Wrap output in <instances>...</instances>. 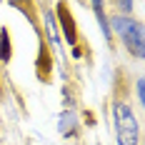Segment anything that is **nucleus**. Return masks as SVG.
Segmentation results:
<instances>
[{"label":"nucleus","mask_w":145,"mask_h":145,"mask_svg":"<svg viewBox=\"0 0 145 145\" xmlns=\"http://www.w3.org/2000/svg\"><path fill=\"white\" fill-rule=\"evenodd\" d=\"M90 8L95 10V20H98V25H100V33L105 40H110L113 38V30H110V23H108V15H105V3H90Z\"/></svg>","instance_id":"6"},{"label":"nucleus","mask_w":145,"mask_h":145,"mask_svg":"<svg viewBox=\"0 0 145 145\" xmlns=\"http://www.w3.org/2000/svg\"><path fill=\"white\" fill-rule=\"evenodd\" d=\"M43 25H45V33H48V40H50V45L55 48V53H58V55H63V48H60V33H58V20H55L53 10H45Z\"/></svg>","instance_id":"3"},{"label":"nucleus","mask_w":145,"mask_h":145,"mask_svg":"<svg viewBox=\"0 0 145 145\" xmlns=\"http://www.w3.org/2000/svg\"><path fill=\"white\" fill-rule=\"evenodd\" d=\"M113 125H115L118 145H138L140 143V125L133 108L125 100L113 103Z\"/></svg>","instance_id":"1"},{"label":"nucleus","mask_w":145,"mask_h":145,"mask_svg":"<svg viewBox=\"0 0 145 145\" xmlns=\"http://www.w3.org/2000/svg\"><path fill=\"white\" fill-rule=\"evenodd\" d=\"M0 63H10V35H8V28H0Z\"/></svg>","instance_id":"7"},{"label":"nucleus","mask_w":145,"mask_h":145,"mask_svg":"<svg viewBox=\"0 0 145 145\" xmlns=\"http://www.w3.org/2000/svg\"><path fill=\"white\" fill-rule=\"evenodd\" d=\"M120 38H123V45L128 48V53H130L133 58H138V60L145 58V30H143L140 20H133Z\"/></svg>","instance_id":"2"},{"label":"nucleus","mask_w":145,"mask_h":145,"mask_svg":"<svg viewBox=\"0 0 145 145\" xmlns=\"http://www.w3.org/2000/svg\"><path fill=\"white\" fill-rule=\"evenodd\" d=\"M118 8H120V10H128V13H130V10H133V3H125V0H120V3H118Z\"/></svg>","instance_id":"9"},{"label":"nucleus","mask_w":145,"mask_h":145,"mask_svg":"<svg viewBox=\"0 0 145 145\" xmlns=\"http://www.w3.org/2000/svg\"><path fill=\"white\" fill-rule=\"evenodd\" d=\"M58 133L63 138H72L78 133V113L75 110H63L58 118Z\"/></svg>","instance_id":"5"},{"label":"nucleus","mask_w":145,"mask_h":145,"mask_svg":"<svg viewBox=\"0 0 145 145\" xmlns=\"http://www.w3.org/2000/svg\"><path fill=\"white\" fill-rule=\"evenodd\" d=\"M135 93H138V103L143 105V103H145V80H143V78H138V83H135Z\"/></svg>","instance_id":"8"},{"label":"nucleus","mask_w":145,"mask_h":145,"mask_svg":"<svg viewBox=\"0 0 145 145\" xmlns=\"http://www.w3.org/2000/svg\"><path fill=\"white\" fill-rule=\"evenodd\" d=\"M58 8L60 18H55V20H60V25H63V33H65V40H68V45L70 48H75V43H78V33H75V23H72V15L65 10V5H55Z\"/></svg>","instance_id":"4"}]
</instances>
